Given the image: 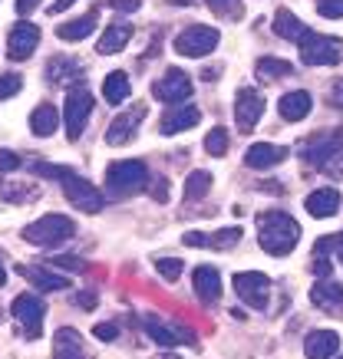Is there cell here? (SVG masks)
Masks as SVG:
<instances>
[{
	"instance_id": "cell-1",
	"label": "cell",
	"mask_w": 343,
	"mask_h": 359,
	"mask_svg": "<svg viewBox=\"0 0 343 359\" xmlns=\"http://www.w3.org/2000/svg\"><path fill=\"white\" fill-rule=\"evenodd\" d=\"M257 241L271 257H288L300 241V224L284 211H264L257 215Z\"/></svg>"
},
{
	"instance_id": "cell-2",
	"label": "cell",
	"mask_w": 343,
	"mask_h": 359,
	"mask_svg": "<svg viewBox=\"0 0 343 359\" xmlns=\"http://www.w3.org/2000/svg\"><path fill=\"white\" fill-rule=\"evenodd\" d=\"M73 231H76V224L67 215H43L40 221H30L23 228V241L34 248H56V244L73 238Z\"/></svg>"
},
{
	"instance_id": "cell-3",
	"label": "cell",
	"mask_w": 343,
	"mask_h": 359,
	"mask_svg": "<svg viewBox=\"0 0 343 359\" xmlns=\"http://www.w3.org/2000/svg\"><path fill=\"white\" fill-rule=\"evenodd\" d=\"M149 168L145 162L139 158H126V162H112L106 168V185H109L112 195H135V191H142L149 182Z\"/></svg>"
},
{
	"instance_id": "cell-4",
	"label": "cell",
	"mask_w": 343,
	"mask_h": 359,
	"mask_svg": "<svg viewBox=\"0 0 343 359\" xmlns=\"http://www.w3.org/2000/svg\"><path fill=\"white\" fill-rule=\"evenodd\" d=\"M343 56V43L327 33H304L300 36V60L307 66H337Z\"/></svg>"
},
{
	"instance_id": "cell-5",
	"label": "cell",
	"mask_w": 343,
	"mask_h": 359,
	"mask_svg": "<svg viewBox=\"0 0 343 359\" xmlns=\"http://www.w3.org/2000/svg\"><path fill=\"white\" fill-rule=\"evenodd\" d=\"M93 112V93L86 86H73L67 93V106H63V122H67V139L76 142L86 129V119Z\"/></svg>"
},
{
	"instance_id": "cell-6",
	"label": "cell",
	"mask_w": 343,
	"mask_h": 359,
	"mask_svg": "<svg viewBox=\"0 0 343 359\" xmlns=\"http://www.w3.org/2000/svg\"><path fill=\"white\" fill-rule=\"evenodd\" d=\"M60 185H63V195H67V201L73 208H79V211H86V215H96L102 208V195L93 188V182H86V178H79L76 172H63L60 175Z\"/></svg>"
},
{
	"instance_id": "cell-7",
	"label": "cell",
	"mask_w": 343,
	"mask_h": 359,
	"mask_svg": "<svg viewBox=\"0 0 343 359\" xmlns=\"http://www.w3.org/2000/svg\"><path fill=\"white\" fill-rule=\"evenodd\" d=\"M231 287L234 294L241 297L248 306H255V310H264L271 304V280H267L261 271H241L231 277Z\"/></svg>"
},
{
	"instance_id": "cell-8",
	"label": "cell",
	"mask_w": 343,
	"mask_h": 359,
	"mask_svg": "<svg viewBox=\"0 0 343 359\" xmlns=\"http://www.w3.org/2000/svg\"><path fill=\"white\" fill-rule=\"evenodd\" d=\"M337 155H343V132H321V135H314V139L304 142V162L314 165V168H323V165H330Z\"/></svg>"
},
{
	"instance_id": "cell-9",
	"label": "cell",
	"mask_w": 343,
	"mask_h": 359,
	"mask_svg": "<svg viewBox=\"0 0 343 359\" xmlns=\"http://www.w3.org/2000/svg\"><path fill=\"white\" fill-rule=\"evenodd\" d=\"M43 313H46V306L36 294H20L13 300V316H17V323L23 327V337L27 339L40 337V330H43Z\"/></svg>"
},
{
	"instance_id": "cell-10",
	"label": "cell",
	"mask_w": 343,
	"mask_h": 359,
	"mask_svg": "<svg viewBox=\"0 0 343 359\" xmlns=\"http://www.w3.org/2000/svg\"><path fill=\"white\" fill-rule=\"evenodd\" d=\"M215 46H218V30H215V27H189L185 33H178V40H175L178 53L191 56V60L208 56Z\"/></svg>"
},
{
	"instance_id": "cell-11",
	"label": "cell",
	"mask_w": 343,
	"mask_h": 359,
	"mask_svg": "<svg viewBox=\"0 0 343 359\" xmlns=\"http://www.w3.org/2000/svg\"><path fill=\"white\" fill-rule=\"evenodd\" d=\"M261 116H264V96L251 86L238 89V96H234V122H238V129L251 132L261 122Z\"/></svg>"
},
{
	"instance_id": "cell-12",
	"label": "cell",
	"mask_w": 343,
	"mask_h": 359,
	"mask_svg": "<svg viewBox=\"0 0 343 359\" xmlns=\"http://www.w3.org/2000/svg\"><path fill=\"white\" fill-rule=\"evenodd\" d=\"M152 96L159 99V102H168V106L185 102V99L191 96V79H189V73H182V69H168L166 76H162L152 86Z\"/></svg>"
},
{
	"instance_id": "cell-13",
	"label": "cell",
	"mask_w": 343,
	"mask_h": 359,
	"mask_svg": "<svg viewBox=\"0 0 343 359\" xmlns=\"http://www.w3.org/2000/svg\"><path fill=\"white\" fill-rule=\"evenodd\" d=\"M36 46H40V27L30 20L13 23L11 36H7V56L11 60H30Z\"/></svg>"
},
{
	"instance_id": "cell-14",
	"label": "cell",
	"mask_w": 343,
	"mask_h": 359,
	"mask_svg": "<svg viewBox=\"0 0 343 359\" xmlns=\"http://www.w3.org/2000/svg\"><path fill=\"white\" fill-rule=\"evenodd\" d=\"M145 119V106H133V109L119 112L112 126L106 129V142L109 145H129L135 139V129H139V122Z\"/></svg>"
},
{
	"instance_id": "cell-15",
	"label": "cell",
	"mask_w": 343,
	"mask_h": 359,
	"mask_svg": "<svg viewBox=\"0 0 343 359\" xmlns=\"http://www.w3.org/2000/svg\"><path fill=\"white\" fill-rule=\"evenodd\" d=\"M310 304L321 306L323 313H333V316H343V283L337 280H321L310 287Z\"/></svg>"
},
{
	"instance_id": "cell-16",
	"label": "cell",
	"mask_w": 343,
	"mask_h": 359,
	"mask_svg": "<svg viewBox=\"0 0 343 359\" xmlns=\"http://www.w3.org/2000/svg\"><path fill=\"white\" fill-rule=\"evenodd\" d=\"M199 119H201L199 106L178 102V106H168V112L162 116V122H159V129L166 132V135H175V132H185V129H191V126H199Z\"/></svg>"
},
{
	"instance_id": "cell-17",
	"label": "cell",
	"mask_w": 343,
	"mask_h": 359,
	"mask_svg": "<svg viewBox=\"0 0 343 359\" xmlns=\"http://www.w3.org/2000/svg\"><path fill=\"white\" fill-rule=\"evenodd\" d=\"M145 333L159 343V346H175V343H195V337H191L189 330H175V327H166L159 316H145L142 320Z\"/></svg>"
},
{
	"instance_id": "cell-18",
	"label": "cell",
	"mask_w": 343,
	"mask_h": 359,
	"mask_svg": "<svg viewBox=\"0 0 343 359\" xmlns=\"http://www.w3.org/2000/svg\"><path fill=\"white\" fill-rule=\"evenodd\" d=\"M284 155H288L284 145L257 142V145H251V149L244 152V165H248V168H274V165L284 162Z\"/></svg>"
},
{
	"instance_id": "cell-19",
	"label": "cell",
	"mask_w": 343,
	"mask_h": 359,
	"mask_svg": "<svg viewBox=\"0 0 343 359\" xmlns=\"http://www.w3.org/2000/svg\"><path fill=\"white\" fill-rule=\"evenodd\" d=\"M191 287H195V297L205 300V304H215V300L222 297V277H218V271L208 267V264H205V267H195Z\"/></svg>"
},
{
	"instance_id": "cell-20",
	"label": "cell",
	"mask_w": 343,
	"mask_h": 359,
	"mask_svg": "<svg viewBox=\"0 0 343 359\" xmlns=\"http://www.w3.org/2000/svg\"><path fill=\"white\" fill-rule=\"evenodd\" d=\"M307 215L310 218H333L340 211V191L337 188H317L314 195H307Z\"/></svg>"
},
{
	"instance_id": "cell-21",
	"label": "cell",
	"mask_w": 343,
	"mask_h": 359,
	"mask_svg": "<svg viewBox=\"0 0 343 359\" xmlns=\"http://www.w3.org/2000/svg\"><path fill=\"white\" fill-rule=\"evenodd\" d=\"M337 349H340V337H337L333 330H314V333L304 339L307 359H330Z\"/></svg>"
},
{
	"instance_id": "cell-22",
	"label": "cell",
	"mask_w": 343,
	"mask_h": 359,
	"mask_svg": "<svg viewBox=\"0 0 343 359\" xmlns=\"http://www.w3.org/2000/svg\"><path fill=\"white\" fill-rule=\"evenodd\" d=\"M133 40V23H126V20H116L106 27V33L100 36V43H96V50H100L102 56H112V53H119V50H126V43Z\"/></svg>"
},
{
	"instance_id": "cell-23",
	"label": "cell",
	"mask_w": 343,
	"mask_h": 359,
	"mask_svg": "<svg viewBox=\"0 0 343 359\" xmlns=\"http://www.w3.org/2000/svg\"><path fill=\"white\" fill-rule=\"evenodd\" d=\"M310 109H314V99H310V93H304V89H294L288 96H281V102H277V112H281L288 122L307 119Z\"/></svg>"
},
{
	"instance_id": "cell-24",
	"label": "cell",
	"mask_w": 343,
	"mask_h": 359,
	"mask_svg": "<svg viewBox=\"0 0 343 359\" xmlns=\"http://www.w3.org/2000/svg\"><path fill=\"white\" fill-rule=\"evenodd\" d=\"M53 359H86V349H83V339H79L76 330H56L53 337Z\"/></svg>"
},
{
	"instance_id": "cell-25",
	"label": "cell",
	"mask_w": 343,
	"mask_h": 359,
	"mask_svg": "<svg viewBox=\"0 0 343 359\" xmlns=\"http://www.w3.org/2000/svg\"><path fill=\"white\" fill-rule=\"evenodd\" d=\"M93 30H96V11L83 13V17H76V20L60 23V27H56V36L67 40V43H76V40H86Z\"/></svg>"
},
{
	"instance_id": "cell-26",
	"label": "cell",
	"mask_w": 343,
	"mask_h": 359,
	"mask_svg": "<svg viewBox=\"0 0 343 359\" xmlns=\"http://www.w3.org/2000/svg\"><path fill=\"white\" fill-rule=\"evenodd\" d=\"M274 33L281 36V40H294V43H300V36L307 33V27H304V20H300L297 13H290L288 7H281V11L274 13Z\"/></svg>"
},
{
	"instance_id": "cell-27",
	"label": "cell",
	"mask_w": 343,
	"mask_h": 359,
	"mask_svg": "<svg viewBox=\"0 0 343 359\" xmlns=\"http://www.w3.org/2000/svg\"><path fill=\"white\" fill-rule=\"evenodd\" d=\"M20 273L34 287H40V290H67L69 287V280L63 273H53V271H46V267H20Z\"/></svg>"
},
{
	"instance_id": "cell-28",
	"label": "cell",
	"mask_w": 343,
	"mask_h": 359,
	"mask_svg": "<svg viewBox=\"0 0 343 359\" xmlns=\"http://www.w3.org/2000/svg\"><path fill=\"white\" fill-rule=\"evenodd\" d=\"M60 129V112L53 109V106H36L34 112H30V132H34V135H53V132Z\"/></svg>"
},
{
	"instance_id": "cell-29",
	"label": "cell",
	"mask_w": 343,
	"mask_h": 359,
	"mask_svg": "<svg viewBox=\"0 0 343 359\" xmlns=\"http://www.w3.org/2000/svg\"><path fill=\"white\" fill-rule=\"evenodd\" d=\"M102 96H106V102H112V106H119V102H126V99L133 96V83H129V76L126 73H109L106 76V83H102Z\"/></svg>"
},
{
	"instance_id": "cell-30",
	"label": "cell",
	"mask_w": 343,
	"mask_h": 359,
	"mask_svg": "<svg viewBox=\"0 0 343 359\" xmlns=\"http://www.w3.org/2000/svg\"><path fill=\"white\" fill-rule=\"evenodd\" d=\"M284 76H290L288 60H277V56H264V60H257V79L274 83V79H284Z\"/></svg>"
},
{
	"instance_id": "cell-31",
	"label": "cell",
	"mask_w": 343,
	"mask_h": 359,
	"mask_svg": "<svg viewBox=\"0 0 343 359\" xmlns=\"http://www.w3.org/2000/svg\"><path fill=\"white\" fill-rule=\"evenodd\" d=\"M46 76H50V83H67V79H76L79 76V63L76 60H67V56H60V60H53V63L46 66Z\"/></svg>"
},
{
	"instance_id": "cell-32",
	"label": "cell",
	"mask_w": 343,
	"mask_h": 359,
	"mask_svg": "<svg viewBox=\"0 0 343 359\" xmlns=\"http://www.w3.org/2000/svg\"><path fill=\"white\" fill-rule=\"evenodd\" d=\"M211 188V175L208 172H191L189 182H185V201H195V198L208 195Z\"/></svg>"
},
{
	"instance_id": "cell-33",
	"label": "cell",
	"mask_w": 343,
	"mask_h": 359,
	"mask_svg": "<svg viewBox=\"0 0 343 359\" xmlns=\"http://www.w3.org/2000/svg\"><path fill=\"white\" fill-rule=\"evenodd\" d=\"M208 7L215 17H222V20H238L244 11V0H208Z\"/></svg>"
},
{
	"instance_id": "cell-34",
	"label": "cell",
	"mask_w": 343,
	"mask_h": 359,
	"mask_svg": "<svg viewBox=\"0 0 343 359\" xmlns=\"http://www.w3.org/2000/svg\"><path fill=\"white\" fill-rule=\"evenodd\" d=\"M205 152L208 155H224L228 152V132L218 126V129H211L208 135H205Z\"/></svg>"
},
{
	"instance_id": "cell-35",
	"label": "cell",
	"mask_w": 343,
	"mask_h": 359,
	"mask_svg": "<svg viewBox=\"0 0 343 359\" xmlns=\"http://www.w3.org/2000/svg\"><path fill=\"white\" fill-rule=\"evenodd\" d=\"M155 271L162 273L166 280H178V277H182V261H178V257H159V261H155Z\"/></svg>"
},
{
	"instance_id": "cell-36",
	"label": "cell",
	"mask_w": 343,
	"mask_h": 359,
	"mask_svg": "<svg viewBox=\"0 0 343 359\" xmlns=\"http://www.w3.org/2000/svg\"><path fill=\"white\" fill-rule=\"evenodd\" d=\"M50 264H53L56 271H73V273L86 271V264L79 261V257H73V254H56V257H50Z\"/></svg>"
},
{
	"instance_id": "cell-37",
	"label": "cell",
	"mask_w": 343,
	"mask_h": 359,
	"mask_svg": "<svg viewBox=\"0 0 343 359\" xmlns=\"http://www.w3.org/2000/svg\"><path fill=\"white\" fill-rule=\"evenodd\" d=\"M238 241H241V228H228V231H218V234H215V238H211V248H234V244H238Z\"/></svg>"
},
{
	"instance_id": "cell-38",
	"label": "cell",
	"mask_w": 343,
	"mask_h": 359,
	"mask_svg": "<svg viewBox=\"0 0 343 359\" xmlns=\"http://www.w3.org/2000/svg\"><path fill=\"white\" fill-rule=\"evenodd\" d=\"M20 89H23V79L20 76H13V73H4V76H0V99L17 96Z\"/></svg>"
},
{
	"instance_id": "cell-39",
	"label": "cell",
	"mask_w": 343,
	"mask_h": 359,
	"mask_svg": "<svg viewBox=\"0 0 343 359\" xmlns=\"http://www.w3.org/2000/svg\"><path fill=\"white\" fill-rule=\"evenodd\" d=\"M317 13L337 20V17H343V0H317Z\"/></svg>"
},
{
	"instance_id": "cell-40",
	"label": "cell",
	"mask_w": 343,
	"mask_h": 359,
	"mask_svg": "<svg viewBox=\"0 0 343 359\" xmlns=\"http://www.w3.org/2000/svg\"><path fill=\"white\" fill-rule=\"evenodd\" d=\"M13 168H20V155L11 149H0V172H13Z\"/></svg>"
},
{
	"instance_id": "cell-41",
	"label": "cell",
	"mask_w": 343,
	"mask_h": 359,
	"mask_svg": "<svg viewBox=\"0 0 343 359\" xmlns=\"http://www.w3.org/2000/svg\"><path fill=\"white\" fill-rule=\"evenodd\" d=\"M182 241H185V248H211V238L201 234V231H189Z\"/></svg>"
},
{
	"instance_id": "cell-42",
	"label": "cell",
	"mask_w": 343,
	"mask_h": 359,
	"mask_svg": "<svg viewBox=\"0 0 343 359\" xmlns=\"http://www.w3.org/2000/svg\"><path fill=\"white\" fill-rule=\"evenodd\" d=\"M93 337H96V339H106V343H112V339L119 337V327H116V323H100V327L93 330Z\"/></svg>"
},
{
	"instance_id": "cell-43",
	"label": "cell",
	"mask_w": 343,
	"mask_h": 359,
	"mask_svg": "<svg viewBox=\"0 0 343 359\" xmlns=\"http://www.w3.org/2000/svg\"><path fill=\"white\" fill-rule=\"evenodd\" d=\"M310 271L317 273V277H321V280H327V277H330V271H333L330 257H314V264H310Z\"/></svg>"
},
{
	"instance_id": "cell-44",
	"label": "cell",
	"mask_w": 343,
	"mask_h": 359,
	"mask_svg": "<svg viewBox=\"0 0 343 359\" xmlns=\"http://www.w3.org/2000/svg\"><path fill=\"white\" fill-rule=\"evenodd\" d=\"M73 300H76V306H86V310H93V306L100 304V297H96V290H83V294H76Z\"/></svg>"
},
{
	"instance_id": "cell-45",
	"label": "cell",
	"mask_w": 343,
	"mask_h": 359,
	"mask_svg": "<svg viewBox=\"0 0 343 359\" xmlns=\"http://www.w3.org/2000/svg\"><path fill=\"white\" fill-rule=\"evenodd\" d=\"M109 4H112V7H116L119 13H135L139 7H142V0H109Z\"/></svg>"
},
{
	"instance_id": "cell-46",
	"label": "cell",
	"mask_w": 343,
	"mask_h": 359,
	"mask_svg": "<svg viewBox=\"0 0 343 359\" xmlns=\"http://www.w3.org/2000/svg\"><path fill=\"white\" fill-rule=\"evenodd\" d=\"M36 7H40V0H17V11L27 17V13H34Z\"/></svg>"
},
{
	"instance_id": "cell-47",
	"label": "cell",
	"mask_w": 343,
	"mask_h": 359,
	"mask_svg": "<svg viewBox=\"0 0 343 359\" xmlns=\"http://www.w3.org/2000/svg\"><path fill=\"white\" fill-rule=\"evenodd\" d=\"M152 198L166 201V178H155V182H152Z\"/></svg>"
},
{
	"instance_id": "cell-48",
	"label": "cell",
	"mask_w": 343,
	"mask_h": 359,
	"mask_svg": "<svg viewBox=\"0 0 343 359\" xmlns=\"http://www.w3.org/2000/svg\"><path fill=\"white\" fill-rule=\"evenodd\" d=\"M330 102H333V106H340V109H343V79H340V83H337V86L330 89Z\"/></svg>"
},
{
	"instance_id": "cell-49",
	"label": "cell",
	"mask_w": 343,
	"mask_h": 359,
	"mask_svg": "<svg viewBox=\"0 0 343 359\" xmlns=\"http://www.w3.org/2000/svg\"><path fill=\"white\" fill-rule=\"evenodd\" d=\"M69 4H76V0H56L53 7H50V13H60V11H67Z\"/></svg>"
},
{
	"instance_id": "cell-50",
	"label": "cell",
	"mask_w": 343,
	"mask_h": 359,
	"mask_svg": "<svg viewBox=\"0 0 343 359\" xmlns=\"http://www.w3.org/2000/svg\"><path fill=\"white\" fill-rule=\"evenodd\" d=\"M333 254H337V261L343 264V231H340V234H337V250H333Z\"/></svg>"
},
{
	"instance_id": "cell-51",
	"label": "cell",
	"mask_w": 343,
	"mask_h": 359,
	"mask_svg": "<svg viewBox=\"0 0 343 359\" xmlns=\"http://www.w3.org/2000/svg\"><path fill=\"white\" fill-rule=\"evenodd\" d=\"M4 283H7V273H4V267H0V287H4Z\"/></svg>"
},
{
	"instance_id": "cell-52",
	"label": "cell",
	"mask_w": 343,
	"mask_h": 359,
	"mask_svg": "<svg viewBox=\"0 0 343 359\" xmlns=\"http://www.w3.org/2000/svg\"><path fill=\"white\" fill-rule=\"evenodd\" d=\"M178 4H189V0H178Z\"/></svg>"
},
{
	"instance_id": "cell-53",
	"label": "cell",
	"mask_w": 343,
	"mask_h": 359,
	"mask_svg": "<svg viewBox=\"0 0 343 359\" xmlns=\"http://www.w3.org/2000/svg\"><path fill=\"white\" fill-rule=\"evenodd\" d=\"M340 359H343V356H340Z\"/></svg>"
}]
</instances>
